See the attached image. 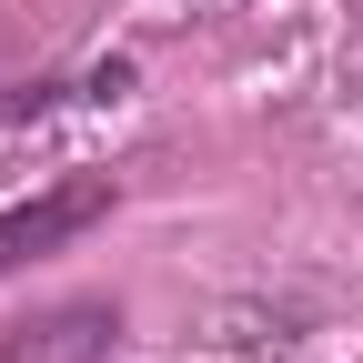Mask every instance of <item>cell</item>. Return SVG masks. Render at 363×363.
<instances>
[{"label": "cell", "instance_id": "obj_1", "mask_svg": "<svg viewBox=\"0 0 363 363\" xmlns=\"http://www.w3.org/2000/svg\"><path fill=\"white\" fill-rule=\"evenodd\" d=\"M111 212H121V182H111V172H61L51 192H30V202H0V272L71 252V242L91 233V222H111Z\"/></svg>", "mask_w": 363, "mask_h": 363}, {"label": "cell", "instance_id": "obj_2", "mask_svg": "<svg viewBox=\"0 0 363 363\" xmlns=\"http://www.w3.org/2000/svg\"><path fill=\"white\" fill-rule=\"evenodd\" d=\"M111 353H121L111 293H71V303H40L21 323H0V363H111Z\"/></svg>", "mask_w": 363, "mask_h": 363}]
</instances>
